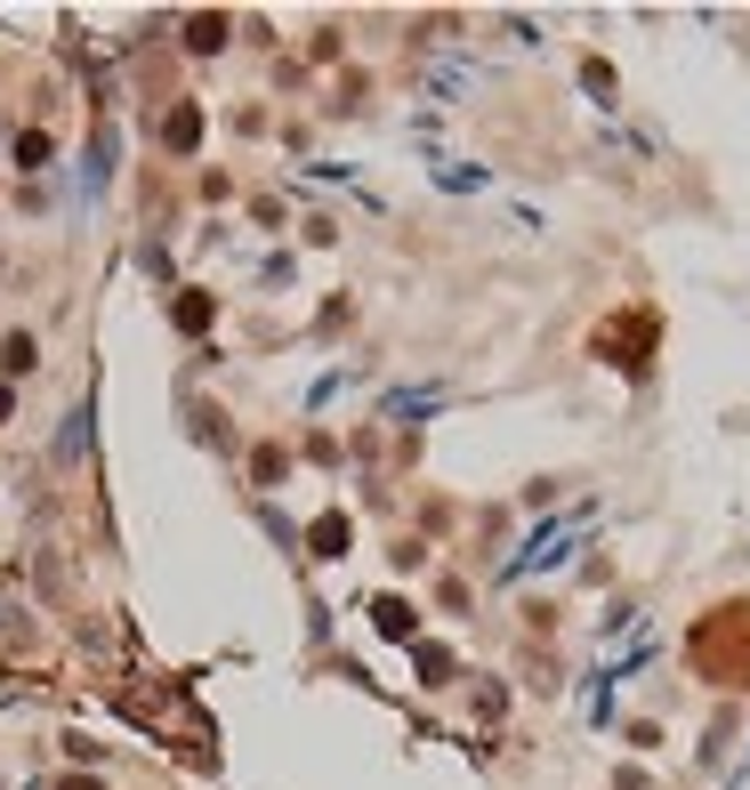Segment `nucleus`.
Instances as JSON below:
<instances>
[{
  "label": "nucleus",
  "mask_w": 750,
  "mask_h": 790,
  "mask_svg": "<svg viewBox=\"0 0 750 790\" xmlns=\"http://www.w3.org/2000/svg\"><path fill=\"white\" fill-rule=\"evenodd\" d=\"M371 613H380V630H388V637H412V613H404V606H371Z\"/></svg>",
  "instance_id": "1"
},
{
  "label": "nucleus",
  "mask_w": 750,
  "mask_h": 790,
  "mask_svg": "<svg viewBox=\"0 0 750 790\" xmlns=\"http://www.w3.org/2000/svg\"><path fill=\"white\" fill-rule=\"evenodd\" d=\"M66 790H97V782H66Z\"/></svg>",
  "instance_id": "2"
}]
</instances>
